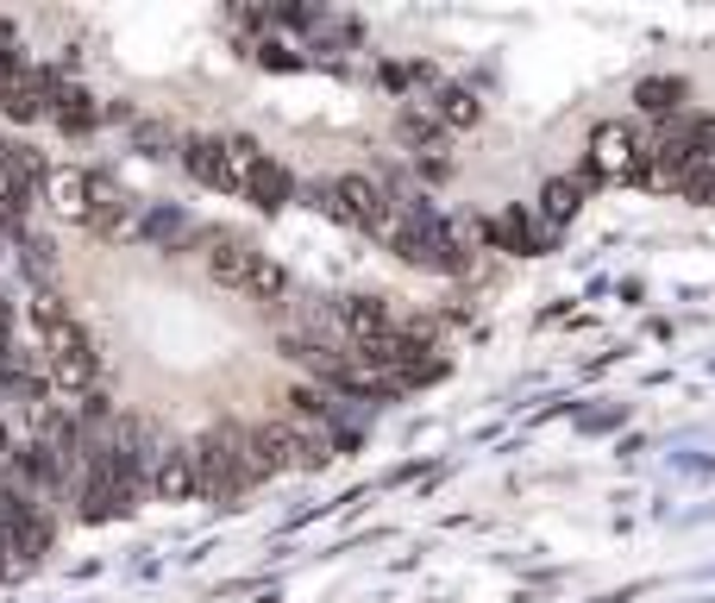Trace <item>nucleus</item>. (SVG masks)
Returning <instances> with one entry per match:
<instances>
[{"mask_svg":"<svg viewBox=\"0 0 715 603\" xmlns=\"http://www.w3.org/2000/svg\"><path fill=\"white\" fill-rule=\"evenodd\" d=\"M25 314H32V333H39V365H44L51 396L88 403V396L101 389V352H95V333L82 328V314L70 309V295L63 290H32Z\"/></svg>","mask_w":715,"mask_h":603,"instance_id":"obj_1","label":"nucleus"},{"mask_svg":"<svg viewBox=\"0 0 715 603\" xmlns=\"http://www.w3.org/2000/svg\"><path fill=\"white\" fill-rule=\"evenodd\" d=\"M194 252H201V271H208L220 290L245 295L257 309H276V302H290V290H295V277H290L283 258H271L264 246L227 233V227H194Z\"/></svg>","mask_w":715,"mask_h":603,"instance_id":"obj_2","label":"nucleus"},{"mask_svg":"<svg viewBox=\"0 0 715 603\" xmlns=\"http://www.w3.org/2000/svg\"><path fill=\"white\" fill-rule=\"evenodd\" d=\"M194 447V478H201V497L208 503H239L252 485H264L252 466V428H239V422H213Z\"/></svg>","mask_w":715,"mask_h":603,"instance_id":"obj_3","label":"nucleus"},{"mask_svg":"<svg viewBox=\"0 0 715 603\" xmlns=\"http://www.w3.org/2000/svg\"><path fill=\"white\" fill-rule=\"evenodd\" d=\"M176 157H182V170H189L201 189L239 195V201H245V176H252V164L264 157V145L245 138V133H189L176 145Z\"/></svg>","mask_w":715,"mask_h":603,"instance_id":"obj_4","label":"nucleus"},{"mask_svg":"<svg viewBox=\"0 0 715 603\" xmlns=\"http://www.w3.org/2000/svg\"><path fill=\"white\" fill-rule=\"evenodd\" d=\"M333 453H327V434L320 428H302L290 415H271L252 428V466L257 478H276V471H320Z\"/></svg>","mask_w":715,"mask_h":603,"instance_id":"obj_5","label":"nucleus"},{"mask_svg":"<svg viewBox=\"0 0 715 603\" xmlns=\"http://www.w3.org/2000/svg\"><path fill=\"white\" fill-rule=\"evenodd\" d=\"M583 176L590 183H646L653 176V138L628 119H602L583 145Z\"/></svg>","mask_w":715,"mask_h":603,"instance_id":"obj_6","label":"nucleus"},{"mask_svg":"<svg viewBox=\"0 0 715 603\" xmlns=\"http://www.w3.org/2000/svg\"><path fill=\"white\" fill-rule=\"evenodd\" d=\"M151 497H157V503H194V497H201L189 440H164V447H157V459H151Z\"/></svg>","mask_w":715,"mask_h":603,"instance_id":"obj_7","label":"nucleus"},{"mask_svg":"<svg viewBox=\"0 0 715 603\" xmlns=\"http://www.w3.org/2000/svg\"><path fill=\"white\" fill-rule=\"evenodd\" d=\"M245 201H252L257 215H283V208H290L295 201V176H290V164H283V157H257L252 164V176H245Z\"/></svg>","mask_w":715,"mask_h":603,"instance_id":"obj_8","label":"nucleus"},{"mask_svg":"<svg viewBox=\"0 0 715 603\" xmlns=\"http://www.w3.org/2000/svg\"><path fill=\"white\" fill-rule=\"evenodd\" d=\"M421 107H427L433 119H440L445 133H464V126H484V101L471 95L464 82H440V89H433V95H427Z\"/></svg>","mask_w":715,"mask_h":603,"instance_id":"obj_9","label":"nucleus"},{"mask_svg":"<svg viewBox=\"0 0 715 603\" xmlns=\"http://www.w3.org/2000/svg\"><path fill=\"white\" fill-rule=\"evenodd\" d=\"M583 195H590V183H583V176H553V183L540 189V201H534V220H540L546 233H559L565 220H578Z\"/></svg>","mask_w":715,"mask_h":603,"instance_id":"obj_10","label":"nucleus"},{"mask_svg":"<svg viewBox=\"0 0 715 603\" xmlns=\"http://www.w3.org/2000/svg\"><path fill=\"white\" fill-rule=\"evenodd\" d=\"M396 138H402L408 152L414 157H433V170H445V126L433 114H427V107H402V119H396Z\"/></svg>","mask_w":715,"mask_h":603,"instance_id":"obj_11","label":"nucleus"},{"mask_svg":"<svg viewBox=\"0 0 715 603\" xmlns=\"http://www.w3.org/2000/svg\"><path fill=\"white\" fill-rule=\"evenodd\" d=\"M51 119H57L63 133H95L101 126V107H95V95L88 89H76V82H63L57 76V89H51Z\"/></svg>","mask_w":715,"mask_h":603,"instance_id":"obj_12","label":"nucleus"},{"mask_svg":"<svg viewBox=\"0 0 715 603\" xmlns=\"http://www.w3.org/2000/svg\"><path fill=\"white\" fill-rule=\"evenodd\" d=\"M484 239H496L503 252H522V258H534L540 252V233H534V220L522 215V208H508V215H490L484 227H477Z\"/></svg>","mask_w":715,"mask_h":603,"instance_id":"obj_13","label":"nucleus"},{"mask_svg":"<svg viewBox=\"0 0 715 603\" xmlns=\"http://www.w3.org/2000/svg\"><path fill=\"white\" fill-rule=\"evenodd\" d=\"M138 239H151V246H194V220L182 208H151V215L138 220Z\"/></svg>","mask_w":715,"mask_h":603,"instance_id":"obj_14","label":"nucleus"},{"mask_svg":"<svg viewBox=\"0 0 715 603\" xmlns=\"http://www.w3.org/2000/svg\"><path fill=\"white\" fill-rule=\"evenodd\" d=\"M634 101H640V114H653V119H677L684 114V82H665V76H653V82H640L634 89Z\"/></svg>","mask_w":715,"mask_h":603,"instance_id":"obj_15","label":"nucleus"},{"mask_svg":"<svg viewBox=\"0 0 715 603\" xmlns=\"http://www.w3.org/2000/svg\"><path fill=\"white\" fill-rule=\"evenodd\" d=\"M13 346V302H7V295H0V352Z\"/></svg>","mask_w":715,"mask_h":603,"instance_id":"obj_16","label":"nucleus"},{"mask_svg":"<svg viewBox=\"0 0 715 603\" xmlns=\"http://www.w3.org/2000/svg\"><path fill=\"white\" fill-rule=\"evenodd\" d=\"M13 459V434H7V422H0V466Z\"/></svg>","mask_w":715,"mask_h":603,"instance_id":"obj_17","label":"nucleus"}]
</instances>
